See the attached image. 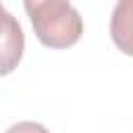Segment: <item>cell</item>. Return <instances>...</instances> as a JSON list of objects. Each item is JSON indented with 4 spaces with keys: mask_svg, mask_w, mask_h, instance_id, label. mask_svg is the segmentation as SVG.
<instances>
[{
    "mask_svg": "<svg viewBox=\"0 0 133 133\" xmlns=\"http://www.w3.org/2000/svg\"><path fill=\"white\" fill-rule=\"evenodd\" d=\"M35 37L54 50L71 48L83 33V19L69 0H23Z\"/></svg>",
    "mask_w": 133,
    "mask_h": 133,
    "instance_id": "6da1fadb",
    "label": "cell"
},
{
    "mask_svg": "<svg viewBox=\"0 0 133 133\" xmlns=\"http://www.w3.org/2000/svg\"><path fill=\"white\" fill-rule=\"evenodd\" d=\"M4 133H50L44 125L39 123H33V121H21L12 127H8Z\"/></svg>",
    "mask_w": 133,
    "mask_h": 133,
    "instance_id": "277c9868",
    "label": "cell"
},
{
    "mask_svg": "<svg viewBox=\"0 0 133 133\" xmlns=\"http://www.w3.org/2000/svg\"><path fill=\"white\" fill-rule=\"evenodd\" d=\"M110 37L114 46L133 56V0H118L110 17Z\"/></svg>",
    "mask_w": 133,
    "mask_h": 133,
    "instance_id": "3957f363",
    "label": "cell"
},
{
    "mask_svg": "<svg viewBox=\"0 0 133 133\" xmlns=\"http://www.w3.org/2000/svg\"><path fill=\"white\" fill-rule=\"evenodd\" d=\"M2 75H8L21 60L23 48H25V37L21 25L15 21V17L4 10L2 12Z\"/></svg>",
    "mask_w": 133,
    "mask_h": 133,
    "instance_id": "7a4b0ae2",
    "label": "cell"
}]
</instances>
